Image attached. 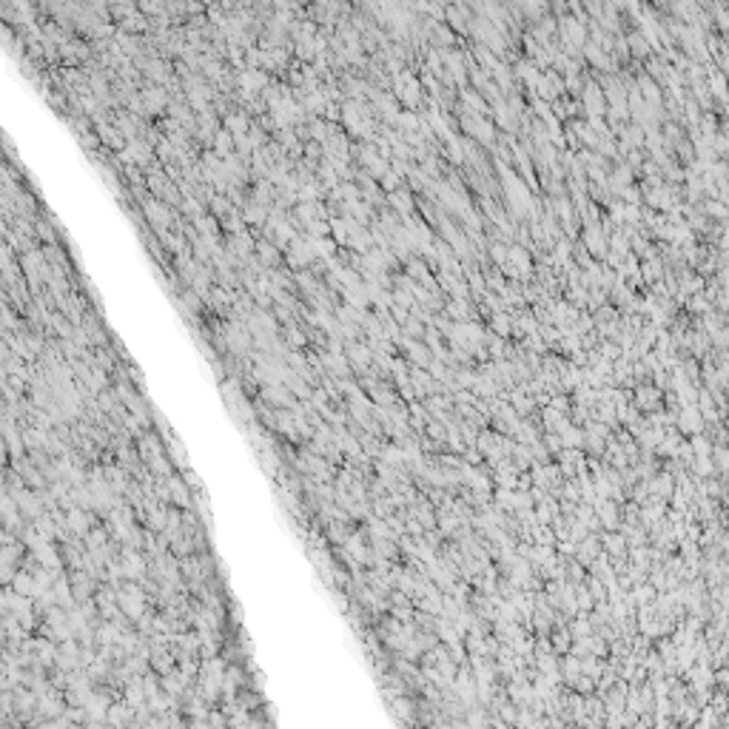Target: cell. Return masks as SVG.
I'll return each instance as SVG.
<instances>
[{
  "instance_id": "obj_1",
  "label": "cell",
  "mask_w": 729,
  "mask_h": 729,
  "mask_svg": "<svg viewBox=\"0 0 729 729\" xmlns=\"http://www.w3.org/2000/svg\"><path fill=\"white\" fill-rule=\"evenodd\" d=\"M120 604L126 607V613H129L131 618H137V616H140V590H126V593H120Z\"/></svg>"
}]
</instances>
